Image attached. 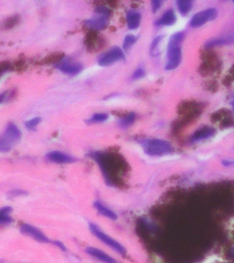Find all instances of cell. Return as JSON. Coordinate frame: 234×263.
Instances as JSON below:
<instances>
[{
	"label": "cell",
	"mask_w": 234,
	"mask_h": 263,
	"mask_svg": "<svg viewBox=\"0 0 234 263\" xmlns=\"http://www.w3.org/2000/svg\"><path fill=\"white\" fill-rule=\"evenodd\" d=\"M85 251L89 255L95 258L96 259L98 260V261L103 263H117L114 258L108 255L100 249L95 248V247H89L86 249Z\"/></svg>",
	"instance_id": "obj_11"
},
{
	"label": "cell",
	"mask_w": 234,
	"mask_h": 263,
	"mask_svg": "<svg viewBox=\"0 0 234 263\" xmlns=\"http://www.w3.org/2000/svg\"><path fill=\"white\" fill-rule=\"evenodd\" d=\"M233 43H234V33L228 35V36L214 38V39L209 40L205 43V47L209 48Z\"/></svg>",
	"instance_id": "obj_14"
},
{
	"label": "cell",
	"mask_w": 234,
	"mask_h": 263,
	"mask_svg": "<svg viewBox=\"0 0 234 263\" xmlns=\"http://www.w3.org/2000/svg\"><path fill=\"white\" fill-rule=\"evenodd\" d=\"M12 211H13V208L9 207H4L1 209L0 210V224L1 225H6L12 223L13 219L9 215Z\"/></svg>",
	"instance_id": "obj_17"
},
{
	"label": "cell",
	"mask_w": 234,
	"mask_h": 263,
	"mask_svg": "<svg viewBox=\"0 0 234 263\" xmlns=\"http://www.w3.org/2000/svg\"><path fill=\"white\" fill-rule=\"evenodd\" d=\"M46 158L49 161L58 163V164H66V163H72L76 161L75 158L67 153L58 151H50L47 153Z\"/></svg>",
	"instance_id": "obj_9"
},
{
	"label": "cell",
	"mask_w": 234,
	"mask_h": 263,
	"mask_svg": "<svg viewBox=\"0 0 234 263\" xmlns=\"http://www.w3.org/2000/svg\"><path fill=\"white\" fill-rule=\"evenodd\" d=\"M128 28L135 30L139 27L141 21V14L136 11H129L127 15Z\"/></svg>",
	"instance_id": "obj_15"
},
{
	"label": "cell",
	"mask_w": 234,
	"mask_h": 263,
	"mask_svg": "<svg viewBox=\"0 0 234 263\" xmlns=\"http://www.w3.org/2000/svg\"><path fill=\"white\" fill-rule=\"evenodd\" d=\"M20 232L25 235L29 236L35 240L41 243H50L48 238L42 233L41 231L39 230L36 227L29 224H23L20 227Z\"/></svg>",
	"instance_id": "obj_8"
},
{
	"label": "cell",
	"mask_w": 234,
	"mask_h": 263,
	"mask_svg": "<svg viewBox=\"0 0 234 263\" xmlns=\"http://www.w3.org/2000/svg\"><path fill=\"white\" fill-rule=\"evenodd\" d=\"M136 118V114L134 113H131L125 117L122 118L119 121V127L122 129H127V128L130 127L131 125L134 124Z\"/></svg>",
	"instance_id": "obj_19"
},
{
	"label": "cell",
	"mask_w": 234,
	"mask_h": 263,
	"mask_svg": "<svg viewBox=\"0 0 234 263\" xmlns=\"http://www.w3.org/2000/svg\"></svg>",
	"instance_id": "obj_30"
},
{
	"label": "cell",
	"mask_w": 234,
	"mask_h": 263,
	"mask_svg": "<svg viewBox=\"0 0 234 263\" xmlns=\"http://www.w3.org/2000/svg\"><path fill=\"white\" fill-rule=\"evenodd\" d=\"M181 60V50L179 46L168 48V62L166 70H173L179 65Z\"/></svg>",
	"instance_id": "obj_7"
},
{
	"label": "cell",
	"mask_w": 234,
	"mask_h": 263,
	"mask_svg": "<svg viewBox=\"0 0 234 263\" xmlns=\"http://www.w3.org/2000/svg\"><path fill=\"white\" fill-rule=\"evenodd\" d=\"M21 136V131L13 123L6 126V130L0 138V150L1 152H8L19 141Z\"/></svg>",
	"instance_id": "obj_1"
},
{
	"label": "cell",
	"mask_w": 234,
	"mask_h": 263,
	"mask_svg": "<svg viewBox=\"0 0 234 263\" xmlns=\"http://www.w3.org/2000/svg\"><path fill=\"white\" fill-rule=\"evenodd\" d=\"M108 119V114L105 113H97L94 114L93 117L89 119V124L104 122Z\"/></svg>",
	"instance_id": "obj_21"
},
{
	"label": "cell",
	"mask_w": 234,
	"mask_h": 263,
	"mask_svg": "<svg viewBox=\"0 0 234 263\" xmlns=\"http://www.w3.org/2000/svg\"><path fill=\"white\" fill-rule=\"evenodd\" d=\"M27 195V192L21 189H14L8 192L7 195L8 197L13 198V197L23 196Z\"/></svg>",
	"instance_id": "obj_24"
},
{
	"label": "cell",
	"mask_w": 234,
	"mask_h": 263,
	"mask_svg": "<svg viewBox=\"0 0 234 263\" xmlns=\"http://www.w3.org/2000/svg\"><path fill=\"white\" fill-rule=\"evenodd\" d=\"M183 38H184V34L183 33L175 34L170 39L168 48H174V47L179 46V44L182 42Z\"/></svg>",
	"instance_id": "obj_20"
},
{
	"label": "cell",
	"mask_w": 234,
	"mask_h": 263,
	"mask_svg": "<svg viewBox=\"0 0 234 263\" xmlns=\"http://www.w3.org/2000/svg\"><path fill=\"white\" fill-rule=\"evenodd\" d=\"M215 131L214 128L209 127V126H204V127L197 130L193 135L192 136V141H200L203 140L209 139L214 135Z\"/></svg>",
	"instance_id": "obj_12"
},
{
	"label": "cell",
	"mask_w": 234,
	"mask_h": 263,
	"mask_svg": "<svg viewBox=\"0 0 234 263\" xmlns=\"http://www.w3.org/2000/svg\"><path fill=\"white\" fill-rule=\"evenodd\" d=\"M161 3H162V1H159V0H155V1H152V11L153 13H156L158 9L161 7Z\"/></svg>",
	"instance_id": "obj_26"
},
{
	"label": "cell",
	"mask_w": 234,
	"mask_h": 263,
	"mask_svg": "<svg viewBox=\"0 0 234 263\" xmlns=\"http://www.w3.org/2000/svg\"><path fill=\"white\" fill-rule=\"evenodd\" d=\"M178 9L182 15H186L193 7V1L190 0H178L177 2Z\"/></svg>",
	"instance_id": "obj_18"
},
{
	"label": "cell",
	"mask_w": 234,
	"mask_h": 263,
	"mask_svg": "<svg viewBox=\"0 0 234 263\" xmlns=\"http://www.w3.org/2000/svg\"><path fill=\"white\" fill-rule=\"evenodd\" d=\"M144 151L149 156H158L168 154L173 151L171 143L161 139H149L141 141Z\"/></svg>",
	"instance_id": "obj_2"
},
{
	"label": "cell",
	"mask_w": 234,
	"mask_h": 263,
	"mask_svg": "<svg viewBox=\"0 0 234 263\" xmlns=\"http://www.w3.org/2000/svg\"><path fill=\"white\" fill-rule=\"evenodd\" d=\"M125 58L124 54L122 50L118 47H114L105 52L102 56H100L98 59V64L102 67L112 65L114 62L118 61L119 60H123Z\"/></svg>",
	"instance_id": "obj_5"
},
{
	"label": "cell",
	"mask_w": 234,
	"mask_h": 263,
	"mask_svg": "<svg viewBox=\"0 0 234 263\" xmlns=\"http://www.w3.org/2000/svg\"><path fill=\"white\" fill-rule=\"evenodd\" d=\"M41 121V119L40 117H35L34 119H30L29 121H27L25 123V126L26 128H28L30 131H35L36 129L37 126Z\"/></svg>",
	"instance_id": "obj_23"
},
{
	"label": "cell",
	"mask_w": 234,
	"mask_h": 263,
	"mask_svg": "<svg viewBox=\"0 0 234 263\" xmlns=\"http://www.w3.org/2000/svg\"><path fill=\"white\" fill-rule=\"evenodd\" d=\"M145 75V72L144 70L141 68L138 69L134 72V75H133L132 78L134 80H137V79L141 78Z\"/></svg>",
	"instance_id": "obj_25"
},
{
	"label": "cell",
	"mask_w": 234,
	"mask_h": 263,
	"mask_svg": "<svg viewBox=\"0 0 234 263\" xmlns=\"http://www.w3.org/2000/svg\"><path fill=\"white\" fill-rule=\"evenodd\" d=\"M94 207H95L96 209L98 211L99 213L104 216V217H107V218L112 219V220H116L117 219V216L115 212L104 207L100 202H94Z\"/></svg>",
	"instance_id": "obj_16"
},
{
	"label": "cell",
	"mask_w": 234,
	"mask_h": 263,
	"mask_svg": "<svg viewBox=\"0 0 234 263\" xmlns=\"http://www.w3.org/2000/svg\"><path fill=\"white\" fill-rule=\"evenodd\" d=\"M161 38H162V37L160 36L156 37V39L153 40L152 45H151V52H153L156 50V47H157V45H159V43L160 42V40H161Z\"/></svg>",
	"instance_id": "obj_27"
},
{
	"label": "cell",
	"mask_w": 234,
	"mask_h": 263,
	"mask_svg": "<svg viewBox=\"0 0 234 263\" xmlns=\"http://www.w3.org/2000/svg\"><path fill=\"white\" fill-rule=\"evenodd\" d=\"M231 104H232V106H233L234 107V100L232 101V102H231Z\"/></svg>",
	"instance_id": "obj_29"
},
{
	"label": "cell",
	"mask_w": 234,
	"mask_h": 263,
	"mask_svg": "<svg viewBox=\"0 0 234 263\" xmlns=\"http://www.w3.org/2000/svg\"><path fill=\"white\" fill-rule=\"evenodd\" d=\"M89 229H90L91 232H92L98 238L100 239L102 242L105 244L106 245L110 247L111 248L115 250L116 252L121 254V255H124L126 254V249L123 247L121 244H119L117 241L114 240L112 237L108 236L107 234L104 233L97 226L96 224H89Z\"/></svg>",
	"instance_id": "obj_4"
},
{
	"label": "cell",
	"mask_w": 234,
	"mask_h": 263,
	"mask_svg": "<svg viewBox=\"0 0 234 263\" xmlns=\"http://www.w3.org/2000/svg\"><path fill=\"white\" fill-rule=\"evenodd\" d=\"M57 68L69 75H76L82 70V66L79 63L69 61L61 62L57 65Z\"/></svg>",
	"instance_id": "obj_10"
},
{
	"label": "cell",
	"mask_w": 234,
	"mask_h": 263,
	"mask_svg": "<svg viewBox=\"0 0 234 263\" xmlns=\"http://www.w3.org/2000/svg\"><path fill=\"white\" fill-rule=\"evenodd\" d=\"M136 40H137V38L134 35H127L125 37V38H124V43H123V48H124V50H129L136 43Z\"/></svg>",
	"instance_id": "obj_22"
},
{
	"label": "cell",
	"mask_w": 234,
	"mask_h": 263,
	"mask_svg": "<svg viewBox=\"0 0 234 263\" xmlns=\"http://www.w3.org/2000/svg\"><path fill=\"white\" fill-rule=\"evenodd\" d=\"M218 12L214 8H209L200 13L194 15L193 19L190 21V26L194 28H197L204 25L209 21H212L217 18Z\"/></svg>",
	"instance_id": "obj_6"
},
{
	"label": "cell",
	"mask_w": 234,
	"mask_h": 263,
	"mask_svg": "<svg viewBox=\"0 0 234 263\" xmlns=\"http://www.w3.org/2000/svg\"><path fill=\"white\" fill-rule=\"evenodd\" d=\"M54 245L57 246L58 248L61 249L63 251H66V247L62 244L59 241H55L53 242Z\"/></svg>",
	"instance_id": "obj_28"
},
{
	"label": "cell",
	"mask_w": 234,
	"mask_h": 263,
	"mask_svg": "<svg viewBox=\"0 0 234 263\" xmlns=\"http://www.w3.org/2000/svg\"><path fill=\"white\" fill-rule=\"evenodd\" d=\"M110 10L106 6H98L96 8L93 18L85 21L86 26L96 30H103L109 23Z\"/></svg>",
	"instance_id": "obj_3"
},
{
	"label": "cell",
	"mask_w": 234,
	"mask_h": 263,
	"mask_svg": "<svg viewBox=\"0 0 234 263\" xmlns=\"http://www.w3.org/2000/svg\"><path fill=\"white\" fill-rule=\"evenodd\" d=\"M176 18L173 10H168L159 20L156 21V26H172L176 22Z\"/></svg>",
	"instance_id": "obj_13"
}]
</instances>
